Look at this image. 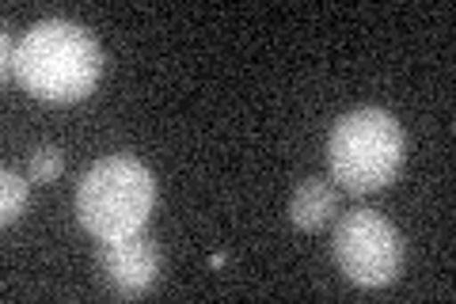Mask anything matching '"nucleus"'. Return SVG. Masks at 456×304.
I'll list each match as a JSON object with an SVG mask.
<instances>
[{"label":"nucleus","mask_w":456,"mask_h":304,"mask_svg":"<svg viewBox=\"0 0 456 304\" xmlns=\"http://www.w3.org/2000/svg\"><path fill=\"white\" fill-rule=\"evenodd\" d=\"M335 263L354 285L380 289L403 270V240L395 225L377 210H350L335 225Z\"/></svg>","instance_id":"nucleus-4"},{"label":"nucleus","mask_w":456,"mask_h":304,"mask_svg":"<svg viewBox=\"0 0 456 304\" xmlns=\"http://www.w3.org/2000/svg\"><path fill=\"white\" fill-rule=\"evenodd\" d=\"M73 206L95 240L137 236L156 206V179L134 156H107L80 176Z\"/></svg>","instance_id":"nucleus-3"},{"label":"nucleus","mask_w":456,"mask_h":304,"mask_svg":"<svg viewBox=\"0 0 456 304\" xmlns=\"http://www.w3.org/2000/svg\"><path fill=\"white\" fill-rule=\"evenodd\" d=\"M27 186L31 179L16 176L12 168L0 171V225H16L27 210Z\"/></svg>","instance_id":"nucleus-7"},{"label":"nucleus","mask_w":456,"mask_h":304,"mask_svg":"<svg viewBox=\"0 0 456 304\" xmlns=\"http://www.w3.org/2000/svg\"><path fill=\"white\" fill-rule=\"evenodd\" d=\"M16 65H20V46L12 42V31L0 35V77L16 80Z\"/></svg>","instance_id":"nucleus-9"},{"label":"nucleus","mask_w":456,"mask_h":304,"mask_svg":"<svg viewBox=\"0 0 456 304\" xmlns=\"http://www.w3.org/2000/svg\"><path fill=\"white\" fill-rule=\"evenodd\" d=\"M95 267H99V278H103V289L114 300H130V297H145L156 285L160 251L141 233L122 236V240H103V248L95 255Z\"/></svg>","instance_id":"nucleus-5"},{"label":"nucleus","mask_w":456,"mask_h":304,"mask_svg":"<svg viewBox=\"0 0 456 304\" xmlns=\"http://www.w3.org/2000/svg\"><path fill=\"white\" fill-rule=\"evenodd\" d=\"M407 160V134L388 111L362 107L335 122L327 137V171L350 194L384 191Z\"/></svg>","instance_id":"nucleus-2"},{"label":"nucleus","mask_w":456,"mask_h":304,"mask_svg":"<svg viewBox=\"0 0 456 304\" xmlns=\"http://www.w3.org/2000/svg\"><path fill=\"white\" fill-rule=\"evenodd\" d=\"M338 213V191L331 179L312 176L293 191L289 198V221L305 233H320V228Z\"/></svg>","instance_id":"nucleus-6"},{"label":"nucleus","mask_w":456,"mask_h":304,"mask_svg":"<svg viewBox=\"0 0 456 304\" xmlns=\"http://www.w3.org/2000/svg\"><path fill=\"white\" fill-rule=\"evenodd\" d=\"M107 53L92 31L69 20H42L20 38L16 80L46 103H77L103 80Z\"/></svg>","instance_id":"nucleus-1"},{"label":"nucleus","mask_w":456,"mask_h":304,"mask_svg":"<svg viewBox=\"0 0 456 304\" xmlns=\"http://www.w3.org/2000/svg\"><path fill=\"white\" fill-rule=\"evenodd\" d=\"M61 171H65V152L57 144H42V149L31 152V160H27V179L31 183H53Z\"/></svg>","instance_id":"nucleus-8"}]
</instances>
